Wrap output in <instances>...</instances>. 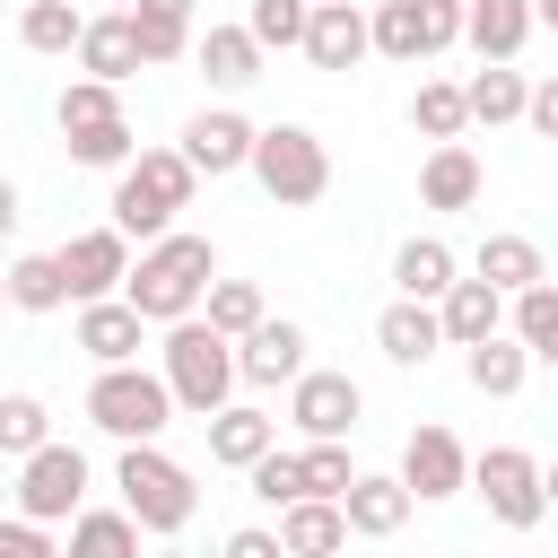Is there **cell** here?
Here are the masks:
<instances>
[{
    "instance_id": "cell-28",
    "label": "cell",
    "mask_w": 558,
    "mask_h": 558,
    "mask_svg": "<svg viewBox=\"0 0 558 558\" xmlns=\"http://www.w3.org/2000/svg\"><path fill=\"white\" fill-rule=\"evenodd\" d=\"M462 375H471V392H488V401H514V392H523V375H532V349H523L514 331H497V340L462 349Z\"/></svg>"
},
{
    "instance_id": "cell-26",
    "label": "cell",
    "mask_w": 558,
    "mask_h": 558,
    "mask_svg": "<svg viewBox=\"0 0 558 558\" xmlns=\"http://www.w3.org/2000/svg\"><path fill=\"white\" fill-rule=\"evenodd\" d=\"M418 201H427V209H471V201H480V157H471L462 140L427 148V166H418Z\"/></svg>"
},
{
    "instance_id": "cell-18",
    "label": "cell",
    "mask_w": 558,
    "mask_h": 558,
    "mask_svg": "<svg viewBox=\"0 0 558 558\" xmlns=\"http://www.w3.org/2000/svg\"><path fill=\"white\" fill-rule=\"evenodd\" d=\"M192 61H201V78L218 87V96H244L253 78H262V44H253V26H201V44H192Z\"/></svg>"
},
{
    "instance_id": "cell-42",
    "label": "cell",
    "mask_w": 558,
    "mask_h": 558,
    "mask_svg": "<svg viewBox=\"0 0 558 558\" xmlns=\"http://www.w3.org/2000/svg\"><path fill=\"white\" fill-rule=\"evenodd\" d=\"M0 558H61L52 523H26V514H0Z\"/></svg>"
},
{
    "instance_id": "cell-15",
    "label": "cell",
    "mask_w": 558,
    "mask_h": 558,
    "mask_svg": "<svg viewBox=\"0 0 558 558\" xmlns=\"http://www.w3.org/2000/svg\"><path fill=\"white\" fill-rule=\"evenodd\" d=\"M235 375H244L253 392H270V384H296V375H305V323L270 314L262 331H244V340H235Z\"/></svg>"
},
{
    "instance_id": "cell-8",
    "label": "cell",
    "mask_w": 558,
    "mask_h": 558,
    "mask_svg": "<svg viewBox=\"0 0 558 558\" xmlns=\"http://www.w3.org/2000/svg\"><path fill=\"white\" fill-rule=\"evenodd\" d=\"M462 9L471 0H384L375 9V52L418 70V61H436V52L462 44Z\"/></svg>"
},
{
    "instance_id": "cell-48",
    "label": "cell",
    "mask_w": 558,
    "mask_h": 558,
    "mask_svg": "<svg viewBox=\"0 0 558 558\" xmlns=\"http://www.w3.org/2000/svg\"><path fill=\"white\" fill-rule=\"evenodd\" d=\"M541 488H549V506H558V462H541Z\"/></svg>"
},
{
    "instance_id": "cell-44",
    "label": "cell",
    "mask_w": 558,
    "mask_h": 558,
    "mask_svg": "<svg viewBox=\"0 0 558 558\" xmlns=\"http://www.w3.org/2000/svg\"><path fill=\"white\" fill-rule=\"evenodd\" d=\"M523 122H532L541 140H558V78H541V87H532V105H523Z\"/></svg>"
},
{
    "instance_id": "cell-49",
    "label": "cell",
    "mask_w": 558,
    "mask_h": 558,
    "mask_svg": "<svg viewBox=\"0 0 558 558\" xmlns=\"http://www.w3.org/2000/svg\"><path fill=\"white\" fill-rule=\"evenodd\" d=\"M105 9H140V0H105Z\"/></svg>"
},
{
    "instance_id": "cell-45",
    "label": "cell",
    "mask_w": 558,
    "mask_h": 558,
    "mask_svg": "<svg viewBox=\"0 0 558 558\" xmlns=\"http://www.w3.org/2000/svg\"><path fill=\"white\" fill-rule=\"evenodd\" d=\"M0 235H17V183L0 174Z\"/></svg>"
},
{
    "instance_id": "cell-12",
    "label": "cell",
    "mask_w": 558,
    "mask_h": 558,
    "mask_svg": "<svg viewBox=\"0 0 558 558\" xmlns=\"http://www.w3.org/2000/svg\"><path fill=\"white\" fill-rule=\"evenodd\" d=\"M253 140H262V122H244L235 105H201L192 122H183V157H192V174H253Z\"/></svg>"
},
{
    "instance_id": "cell-32",
    "label": "cell",
    "mask_w": 558,
    "mask_h": 558,
    "mask_svg": "<svg viewBox=\"0 0 558 558\" xmlns=\"http://www.w3.org/2000/svg\"><path fill=\"white\" fill-rule=\"evenodd\" d=\"M52 122H61V140H87V131L131 122V113H122V87H105V78H70V87L52 96Z\"/></svg>"
},
{
    "instance_id": "cell-40",
    "label": "cell",
    "mask_w": 558,
    "mask_h": 558,
    "mask_svg": "<svg viewBox=\"0 0 558 558\" xmlns=\"http://www.w3.org/2000/svg\"><path fill=\"white\" fill-rule=\"evenodd\" d=\"M296 462H305V497H331V506H340V497H349V480H357L349 436H340V445H305Z\"/></svg>"
},
{
    "instance_id": "cell-35",
    "label": "cell",
    "mask_w": 558,
    "mask_h": 558,
    "mask_svg": "<svg viewBox=\"0 0 558 558\" xmlns=\"http://www.w3.org/2000/svg\"><path fill=\"white\" fill-rule=\"evenodd\" d=\"M9 305H17V314H61V305H70L61 253H17V262H9Z\"/></svg>"
},
{
    "instance_id": "cell-25",
    "label": "cell",
    "mask_w": 558,
    "mask_h": 558,
    "mask_svg": "<svg viewBox=\"0 0 558 558\" xmlns=\"http://www.w3.org/2000/svg\"><path fill=\"white\" fill-rule=\"evenodd\" d=\"M279 541H288V558H340L349 549V514L331 497H296L279 514Z\"/></svg>"
},
{
    "instance_id": "cell-47",
    "label": "cell",
    "mask_w": 558,
    "mask_h": 558,
    "mask_svg": "<svg viewBox=\"0 0 558 558\" xmlns=\"http://www.w3.org/2000/svg\"><path fill=\"white\" fill-rule=\"evenodd\" d=\"M532 17H541V26H549V35H558V0H532Z\"/></svg>"
},
{
    "instance_id": "cell-20",
    "label": "cell",
    "mask_w": 558,
    "mask_h": 558,
    "mask_svg": "<svg viewBox=\"0 0 558 558\" xmlns=\"http://www.w3.org/2000/svg\"><path fill=\"white\" fill-rule=\"evenodd\" d=\"M471 279H488L497 296H523V288H541V279H549V262H541V244H532V235L497 227V235H480V253H471Z\"/></svg>"
},
{
    "instance_id": "cell-24",
    "label": "cell",
    "mask_w": 558,
    "mask_h": 558,
    "mask_svg": "<svg viewBox=\"0 0 558 558\" xmlns=\"http://www.w3.org/2000/svg\"><path fill=\"white\" fill-rule=\"evenodd\" d=\"M532 26H541L532 0H471V9H462V44H471L480 61H514V52L532 44Z\"/></svg>"
},
{
    "instance_id": "cell-38",
    "label": "cell",
    "mask_w": 558,
    "mask_h": 558,
    "mask_svg": "<svg viewBox=\"0 0 558 558\" xmlns=\"http://www.w3.org/2000/svg\"><path fill=\"white\" fill-rule=\"evenodd\" d=\"M52 445V410L35 392H0V462H26Z\"/></svg>"
},
{
    "instance_id": "cell-31",
    "label": "cell",
    "mask_w": 558,
    "mask_h": 558,
    "mask_svg": "<svg viewBox=\"0 0 558 558\" xmlns=\"http://www.w3.org/2000/svg\"><path fill=\"white\" fill-rule=\"evenodd\" d=\"M131 26H140V52H148V70H157V61H183V52L201 44V26H192V0H140V9H131Z\"/></svg>"
},
{
    "instance_id": "cell-16",
    "label": "cell",
    "mask_w": 558,
    "mask_h": 558,
    "mask_svg": "<svg viewBox=\"0 0 558 558\" xmlns=\"http://www.w3.org/2000/svg\"><path fill=\"white\" fill-rule=\"evenodd\" d=\"M410 488H401V471H357L349 480V497H340V514H349V541H392L401 523H410Z\"/></svg>"
},
{
    "instance_id": "cell-46",
    "label": "cell",
    "mask_w": 558,
    "mask_h": 558,
    "mask_svg": "<svg viewBox=\"0 0 558 558\" xmlns=\"http://www.w3.org/2000/svg\"><path fill=\"white\" fill-rule=\"evenodd\" d=\"M0 514H17V480L9 471H0Z\"/></svg>"
},
{
    "instance_id": "cell-34",
    "label": "cell",
    "mask_w": 558,
    "mask_h": 558,
    "mask_svg": "<svg viewBox=\"0 0 558 558\" xmlns=\"http://www.w3.org/2000/svg\"><path fill=\"white\" fill-rule=\"evenodd\" d=\"M506 331H514L541 366H558V279H541V288L506 296Z\"/></svg>"
},
{
    "instance_id": "cell-7",
    "label": "cell",
    "mask_w": 558,
    "mask_h": 558,
    "mask_svg": "<svg viewBox=\"0 0 558 558\" xmlns=\"http://www.w3.org/2000/svg\"><path fill=\"white\" fill-rule=\"evenodd\" d=\"M471 497H480L488 523H506V532H532V523L549 514L541 462H532L523 445H488V453H471Z\"/></svg>"
},
{
    "instance_id": "cell-37",
    "label": "cell",
    "mask_w": 558,
    "mask_h": 558,
    "mask_svg": "<svg viewBox=\"0 0 558 558\" xmlns=\"http://www.w3.org/2000/svg\"><path fill=\"white\" fill-rule=\"evenodd\" d=\"M201 323H209V331H227V340H244V331H262V323H270V305H262V288H253V279H209Z\"/></svg>"
},
{
    "instance_id": "cell-39",
    "label": "cell",
    "mask_w": 558,
    "mask_h": 558,
    "mask_svg": "<svg viewBox=\"0 0 558 558\" xmlns=\"http://www.w3.org/2000/svg\"><path fill=\"white\" fill-rule=\"evenodd\" d=\"M244 26H253V44H262V52H305L314 0H253V9H244Z\"/></svg>"
},
{
    "instance_id": "cell-51",
    "label": "cell",
    "mask_w": 558,
    "mask_h": 558,
    "mask_svg": "<svg viewBox=\"0 0 558 558\" xmlns=\"http://www.w3.org/2000/svg\"><path fill=\"white\" fill-rule=\"evenodd\" d=\"M157 558H183V549H157Z\"/></svg>"
},
{
    "instance_id": "cell-53",
    "label": "cell",
    "mask_w": 558,
    "mask_h": 558,
    "mask_svg": "<svg viewBox=\"0 0 558 558\" xmlns=\"http://www.w3.org/2000/svg\"><path fill=\"white\" fill-rule=\"evenodd\" d=\"M314 9H323V0H314Z\"/></svg>"
},
{
    "instance_id": "cell-13",
    "label": "cell",
    "mask_w": 558,
    "mask_h": 558,
    "mask_svg": "<svg viewBox=\"0 0 558 558\" xmlns=\"http://www.w3.org/2000/svg\"><path fill=\"white\" fill-rule=\"evenodd\" d=\"M401 488H410L418 506L462 497V488H471V453H462V436H453V427H410V445H401Z\"/></svg>"
},
{
    "instance_id": "cell-27",
    "label": "cell",
    "mask_w": 558,
    "mask_h": 558,
    "mask_svg": "<svg viewBox=\"0 0 558 558\" xmlns=\"http://www.w3.org/2000/svg\"><path fill=\"white\" fill-rule=\"evenodd\" d=\"M392 279H401V296L436 305V296L462 279V262H453V244H445V235H410V244L392 253Z\"/></svg>"
},
{
    "instance_id": "cell-6",
    "label": "cell",
    "mask_w": 558,
    "mask_h": 558,
    "mask_svg": "<svg viewBox=\"0 0 558 558\" xmlns=\"http://www.w3.org/2000/svg\"><path fill=\"white\" fill-rule=\"evenodd\" d=\"M253 183H262L279 209H305V201L331 192V148H323L305 122H270V131L253 140Z\"/></svg>"
},
{
    "instance_id": "cell-36",
    "label": "cell",
    "mask_w": 558,
    "mask_h": 558,
    "mask_svg": "<svg viewBox=\"0 0 558 558\" xmlns=\"http://www.w3.org/2000/svg\"><path fill=\"white\" fill-rule=\"evenodd\" d=\"M78 35H87V9H70V0H26L17 9V44L26 52H78Z\"/></svg>"
},
{
    "instance_id": "cell-30",
    "label": "cell",
    "mask_w": 558,
    "mask_h": 558,
    "mask_svg": "<svg viewBox=\"0 0 558 558\" xmlns=\"http://www.w3.org/2000/svg\"><path fill=\"white\" fill-rule=\"evenodd\" d=\"M462 96H471V122H488V131H497V122H523V105H532V78H523L514 61H480Z\"/></svg>"
},
{
    "instance_id": "cell-9",
    "label": "cell",
    "mask_w": 558,
    "mask_h": 558,
    "mask_svg": "<svg viewBox=\"0 0 558 558\" xmlns=\"http://www.w3.org/2000/svg\"><path fill=\"white\" fill-rule=\"evenodd\" d=\"M78 506H87V453H78V445L52 436L44 453L17 462V514H26V523H70Z\"/></svg>"
},
{
    "instance_id": "cell-2",
    "label": "cell",
    "mask_w": 558,
    "mask_h": 558,
    "mask_svg": "<svg viewBox=\"0 0 558 558\" xmlns=\"http://www.w3.org/2000/svg\"><path fill=\"white\" fill-rule=\"evenodd\" d=\"M157 375H166L174 410H192L201 427H209V418L235 401V384H244V375H235V340H227V331H209L201 314H192V323H174V331L157 340Z\"/></svg>"
},
{
    "instance_id": "cell-41",
    "label": "cell",
    "mask_w": 558,
    "mask_h": 558,
    "mask_svg": "<svg viewBox=\"0 0 558 558\" xmlns=\"http://www.w3.org/2000/svg\"><path fill=\"white\" fill-rule=\"evenodd\" d=\"M244 480H253V497H262V506H279V514L305 497V462H296V453H279V445H270V453H262Z\"/></svg>"
},
{
    "instance_id": "cell-4",
    "label": "cell",
    "mask_w": 558,
    "mask_h": 558,
    "mask_svg": "<svg viewBox=\"0 0 558 558\" xmlns=\"http://www.w3.org/2000/svg\"><path fill=\"white\" fill-rule=\"evenodd\" d=\"M87 418L113 436V445H157L174 427V392L157 366H96L87 384Z\"/></svg>"
},
{
    "instance_id": "cell-1",
    "label": "cell",
    "mask_w": 558,
    "mask_h": 558,
    "mask_svg": "<svg viewBox=\"0 0 558 558\" xmlns=\"http://www.w3.org/2000/svg\"><path fill=\"white\" fill-rule=\"evenodd\" d=\"M209 279H218V244H209V235H183V227H174V235L140 244V262H131V279H122V305H131L140 323L174 331V323H192V314H201Z\"/></svg>"
},
{
    "instance_id": "cell-14",
    "label": "cell",
    "mask_w": 558,
    "mask_h": 558,
    "mask_svg": "<svg viewBox=\"0 0 558 558\" xmlns=\"http://www.w3.org/2000/svg\"><path fill=\"white\" fill-rule=\"evenodd\" d=\"M366 52H375V9H357V0H323L314 26H305V61H314V70H357Z\"/></svg>"
},
{
    "instance_id": "cell-17",
    "label": "cell",
    "mask_w": 558,
    "mask_h": 558,
    "mask_svg": "<svg viewBox=\"0 0 558 558\" xmlns=\"http://www.w3.org/2000/svg\"><path fill=\"white\" fill-rule=\"evenodd\" d=\"M78 70H87V78H105V87H122L131 70H148L131 9H96V17H87V35H78Z\"/></svg>"
},
{
    "instance_id": "cell-11",
    "label": "cell",
    "mask_w": 558,
    "mask_h": 558,
    "mask_svg": "<svg viewBox=\"0 0 558 558\" xmlns=\"http://www.w3.org/2000/svg\"><path fill=\"white\" fill-rule=\"evenodd\" d=\"M61 279H70V305H105V296H122V279H131V235L105 218V227H78L70 244H61Z\"/></svg>"
},
{
    "instance_id": "cell-5",
    "label": "cell",
    "mask_w": 558,
    "mask_h": 558,
    "mask_svg": "<svg viewBox=\"0 0 558 558\" xmlns=\"http://www.w3.org/2000/svg\"><path fill=\"white\" fill-rule=\"evenodd\" d=\"M113 488H122V514H131L140 532H183V523H192V506H201L192 471H183L166 445H122Z\"/></svg>"
},
{
    "instance_id": "cell-19",
    "label": "cell",
    "mask_w": 558,
    "mask_h": 558,
    "mask_svg": "<svg viewBox=\"0 0 558 558\" xmlns=\"http://www.w3.org/2000/svg\"><path fill=\"white\" fill-rule=\"evenodd\" d=\"M436 323H445V349H480V340L506 331V296H497L488 279H453V288L436 296Z\"/></svg>"
},
{
    "instance_id": "cell-21",
    "label": "cell",
    "mask_w": 558,
    "mask_h": 558,
    "mask_svg": "<svg viewBox=\"0 0 558 558\" xmlns=\"http://www.w3.org/2000/svg\"><path fill=\"white\" fill-rule=\"evenodd\" d=\"M78 349H87L96 366H140V349H148V323H140L122 296H105V305H78Z\"/></svg>"
},
{
    "instance_id": "cell-43",
    "label": "cell",
    "mask_w": 558,
    "mask_h": 558,
    "mask_svg": "<svg viewBox=\"0 0 558 558\" xmlns=\"http://www.w3.org/2000/svg\"><path fill=\"white\" fill-rule=\"evenodd\" d=\"M218 558H288V541H279V532H262V523H235V532L218 541Z\"/></svg>"
},
{
    "instance_id": "cell-10",
    "label": "cell",
    "mask_w": 558,
    "mask_h": 558,
    "mask_svg": "<svg viewBox=\"0 0 558 558\" xmlns=\"http://www.w3.org/2000/svg\"><path fill=\"white\" fill-rule=\"evenodd\" d=\"M357 410H366V392H357V375H340V366H305V375L288 384V418H296L305 445H340V436L357 427Z\"/></svg>"
},
{
    "instance_id": "cell-50",
    "label": "cell",
    "mask_w": 558,
    "mask_h": 558,
    "mask_svg": "<svg viewBox=\"0 0 558 558\" xmlns=\"http://www.w3.org/2000/svg\"><path fill=\"white\" fill-rule=\"evenodd\" d=\"M0 305H9V270H0Z\"/></svg>"
},
{
    "instance_id": "cell-3",
    "label": "cell",
    "mask_w": 558,
    "mask_h": 558,
    "mask_svg": "<svg viewBox=\"0 0 558 558\" xmlns=\"http://www.w3.org/2000/svg\"><path fill=\"white\" fill-rule=\"evenodd\" d=\"M192 157L183 148H140L122 174H113V227L122 235H140V244H157V235H174V209H192Z\"/></svg>"
},
{
    "instance_id": "cell-52",
    "label": "cell",
    "mask_w": 558,
    "mask_h": 558,
    "mask_svg": "<svg viewBox=\"0 0 558 558\" xmlns=\"http://www.w3.org/2000/svg\"><path fill=\"white\" fill-rule=\"evenodd\" d=\"M0 9H9V0H0Z\"/></svg>"
},
{
    "instance_id": "cell-29",
    "label": "cell",
    "mask_w": 558,
    "mask_h": 558,
    "mask_svg": "<svg viewBox=\"0 0 558 558\" xmlns=\"http://www.w3.org/2000/svg\"><path fill=\"white\" fill-rule=\"evenodd\" d=\"M61 558H140V523H131L122 506H78Z\"/></svg>"
},
{
    "instance_id": "cell-23",
    "label": "cell",
    "mask_w": 558,
    "mask_h": 558,
    "mask_svg": "<svg viewBox=\"0 0 558 558\" xmlns=\"http://www.w3.org/2000/svg\"><path fill=\"white\" fill-rule=\"evenodd\" d=\"M270 445H279V418L253 410V401H227V410L209 418V462H218V471H253Z\"/></svg>"
},
{
    "instance_id": "cell-22",
    "label": "cell",
    "mask_w": 558,
    "mask_h": 558,
    "mask_svg": "<svg viewBox=\"0 0 558 558\" xmlns=\"http://www.w3.org/2000/svg\"><path fill=\"white\" fill-rule=\"evenodd\" d=\"M375 349H384L392 366H427V357L445 349V323H436V305H418V296H392V305L375 314Z\"/></svg>"
},
{
    "instance_id": "cell-33",
    "label": "cell",
    "mask_w": 558,
    "mask_h": 558,
    "mask_svg": "<svg viewBox=\"0 0 558 558\" xmlns=\"http://www.w3.org/2000/svg\"><path fill=\"white\" fill-rule=\"evenodd\" d=\"M410 131H418L427 148L462 140V131H471V96H462L453 78H418V96H410Z\"/></svg>"
}]
</instances>
